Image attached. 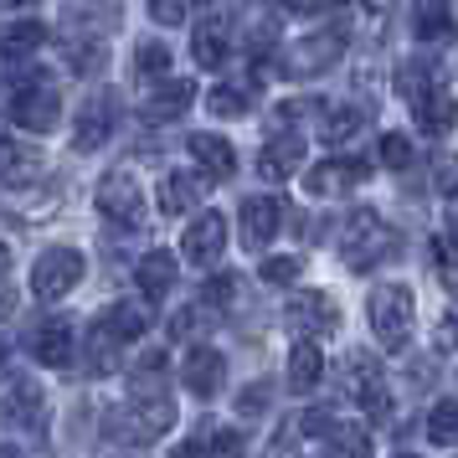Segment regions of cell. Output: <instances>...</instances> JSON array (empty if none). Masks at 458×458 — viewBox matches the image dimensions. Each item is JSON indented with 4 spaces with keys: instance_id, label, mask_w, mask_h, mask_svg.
<instances>
[{
    "instance_id": "36",
    "label": "cell",
    "mask_w": 458,
    "mask_h": 458,
    "mask_svg": "<svg viewBox=\"0 0 458 458\" xmlns=\"http://www.w3.org/2000/svg\"><path fill=\"white\" fill-rule=\"evenodd\" d=\"M67 67L98 72V67H104V42H67Z\"/></svg>"
},
{
    "instance_id": "6",
    "label": "cell",
    "mask_w": 458,
    "mask_h": 458,
    "mask_svg": "<svg viewBox=\"0 0 458 458\" xmlns=\"http://www.w3.org/2000/svg\"><path fill=\"white\" fill-rule=\"evenodd\" d=\"M345 386H351L355 407L371 417V422H386L392 417V392H386V371L376 366L371 355H345Z\"/></svg>"
},
{
    "instance_id": "47",
    "label": "cell",
    "mask_w": 458,
    "mask_h": 458,
    "mask_svg": "<svg viewBox=\"0 0 458 458\" xmlns=\"http://www.w3.org/2000/svg\"><path fill=\"white\" fill-rule=\"evenodd\" d=\"M5 5H11V11H21V5H37V0H5Z\"/></svg>"
},
{
    "instance_id": "4",
    "label": "cell",
    "mask_w": 458,
    "mask_h": 458,
    "mask_svg": "<svg viewBox=\"0 0 458 458\" xmlns=\"http://www.w3.org/2000/svg\"><path fill=\"white\" fill-rule=\"evenodd\" d=\"M371 330H376V345L381 351H407L412 340V293L402 284H381L371 289Z\"/></svg>"
},
{
    "instance_id": "27",
    "label": "cell",
    "mask_w": 458,
    "mask_h": 458,
    "mask_svg": "<svg viewBox=\"0 0 458 458\" xmlns=\"http://www.w3.org/2000/svg\"><path fill=\"white\" fill-rule=\"evenodd\" d=\"M42 42H47V26L42 21H11V26H5V63L16 67L21 57L42 52Z\"/></svg>"
},
{
    "instance_id": "28",
    "label": "cell",
    "mask_w": 458,
    "mask_h": 458,
    "mask_svg": "<svg viewBox=\"0 0 458 458\" xmlns=\"http://www.w3.org/2000/svg\"><path fill=\"white\" fill-rule=\"evenodd\" d=\"M325 454L330 458H366L371 454V433L360 422H340L330 437H325Z\"/></svg>"
},
{
    "instance_id": "18",
    "label": "cell",
    "mask_w": 458,
    "mask_h": 458,
    "mask_svg": "<svg viewBox=\"0 0 458 458\" xmlns=\"http://www.w3.org/2000/svg\"><path fill=\"white\" fill-rule=\"evenodd\" d=\"M191 104H196V83H191V78H165V83L145 98V119L149 124H170V119H181Z\"/></svg>"
},
{
    "instance_id": "21",
    "label": "cell",
    "mask_w": 458,
    "mask_h": 458,
    "mask_svg": "<svg viewBox=\"0 0 458 458\" xmlns=\"http://www.w3.org/2000/svg\"><path fill=\"white\" fill-rule=\"evenodd\" d=\"M319 381H325V351H319L314 340H299L289 351V392L304 396V392H314Z\"/></svg>"
},
{
    "instance_id": "48",
    "label": "cell",
    "mask_w": 458,
    "mask_h": 458,
    "mask_svg": "<svg viewBox=\"0 0 458 458\" xmlns=\"http://www.w3.org/2000/svg\"><path fill=\"white\" fill-rule=\"evenodd\" d=\"M314 5H345V0H314Z\"/></svg>"
},
{
    "instance_id": "43",
    "label": "cell",
    "mask_w": 458,
    "mask_h": 458,
    "mask_svg": "<svg viewBox=\"0 0 458 458\" xmlns=\"http://www.w3.org/2000/svg\"><path fill=\"white\" fill-rule=\"evenodd\" d=\"M433 258H437V268H458V242L443 232V237H433Z\"/></svg>"
},
{
    "instance_id": "32",
    "label": "cell",
    "mask_w": 458,
    "mask_h": 458,
    "mask_svg": "<svg viewBox=\"0 0 458 458\" xmlns=\"http://www.w3.org/2000/svg\"><path fill=\"white\" fill-rule=\"evenodd\" d=\"M207 108L216 114V119H242V114L252 108V93H248V88L222 83V88H211V93H207Z\"/></svg>"
},
{
    "instance_id": "8",
    "label": "cell",
    "mask_w": 458,
    "mask_h": 458,
    "mask_svg": "<svg viewBox=\"0 0 458 458\" xmlns=\"http://www.w3.org/2000/svg\"><path fill=\"white\" fill-rule=\"evenodd\" d=\"M340 52H345V37L340 31H310V37L293 42L284 67H289V78H314V72H325L330 63H340Z\"/></svg>"
},
{
    "instance_id": "31",
    "label": "cell",
    "mask_w": 458,
    "mask_h": 458,
    "mask_svg": "<svg viewBox=\"0 0 458 458\" xmlns=\"http://www.w3.org/2000/svg\"><path fill=\"white\" fill-rule=\"evenodd\" d=\"M428 443H437V448H448V443H458V402H433V412H428Z\"/></svg>"
},
{
    "instance_id": "25",
    "label": "cell",
    "mask_w": 458,
    "mask_h": 458,
    "mask_svg": "<svg viewBox=\"0 0 458 458\" xmlns=\"http://www.w3.org/2000/svg\"><path fill=\"white\" fill-rule=\"evenodd\" d=\"M114 366H119V340H114L104 325H93L88 340H83V371L88 376H108Z\"/></svg>"
},
{
    "instance_id": "33",
    "label": "cell",
    "mask_w": 458,
    "mask_h": 458,
    "mask_svg": "<svg viewBox=\"0 0 458 458\" xmlns=\"http://www.w3.org/2000/svg\"><path fill=\"white\" fill-rule=\"evenodd\" d=\"M433 78H428V67H422V63H407V67H402V72H396V93H402V98H407V104H422V98H428V93H433Z\"/></svg>"
},
{
    "instance_id": "12",
    "label": "cell",
    "mask_w": 458,
    "mask_h": 458,
    "mask_svg": "<svg viewBox=\"0 0 458 458\" xmlns=\"http://www.w3.org/2000/svg\"><path fill=\"white\" fill-rule=\"evenodd\" d=\"M181 381H186V392L196 402H211V396L222 392V381H227V360L222 351H211V345H196L186 355V366H181Z\"/></svg>"
},
{
    "instance_id": "9",
    "label": "cell",
    "mask_w": 458,
    "mask_h": 458,
    "mask_svg": "<svg viewBox=\"0 0 458 458\" xmlns=\"http://www.w3.org/2000/svg\"><path fill=\"white\" fill-rule=\"evenodd\" d=\"M222 248H227V216L222 211H201L186 227V237H181V252H186V263H196V268H211L222 258Z\"/></svg>"
},
{
    "instance_id": "19",
    "label": "cell",
    "mask_w": 458,
    "mask_h": 458,
    "mask_svg": "<svg viewBox=\"0 0 458 458\" xmlns=\"http://www.w3.org/2000/svg\"><path fill=\"white\" fill-rule=\"evenodd\" d=\"M191 160L201 165L207 181H232V170H237V149L222 140V134H191Z\"/></svg>"
},
{
    "instance_id": "10",
    "label": "cell",
    "mask_w": 458,
    "mask_h": 458,
    "mask_svg": "<svg viewBox=\"0 0 458 458\" xmlns=\"http://www.w3.org/2000/svg\"><path fill=\"white\" fill-rule=\"evenodd\" d=\"M47 392L26 371H5V422L11 428H42Z\"/></svg>"
},
{
    "instance_id": "22",
    "label": "cell",
    "mask_w": 458,
    "mask_h": 458,
    "mask_svg": "<svg viewBox=\"0 0 458 458\" xmlns=\"http://www.w3.org/2000/svg\"><path fill=\"white\" fill-rule=\"evenodd\" d=\"M155 201H160L165 216L191 211L196 201H201V175H191V170H170L165 181H160V191H155Z\"/></svg>"
},
{
    "instance_id": "2",
    "label": "cell",
    "mask_w": 458,
    "mask_h": 458,
    "mask_svg": "<svg viewBox=\"0 0 458 458\" xmlns=\"http://www.w3.org/2000/svg\"><path fill=\"white\" fill-rule=\"evenodd\" d=\"M392 252H396V237H392V227H386L376 211H355L351 222H345V237H340V258H345V268L371 273L376 263H386Z\"/></svg>"
},
{
    "instance_id": "46",
    "label": "cell",
    "mask_w": 458,
    "mask_h": 458,
    "mask_svg": "<svg viewBox=\"0 0 458 458\" xmlns=\"http://www.w3.org/2000/svg\"><path fill=\"white\" fill-rule=\"evenodd\" d=\"M268 5H278V11H314V0H268Z\"/></svg>"
},
{
    "instance_id": "49",
    "label": "cell",
    "mask_w": 458,
    "mask_h": 458,
    "mask_svg": "<svg viewBox=\"0 0 458 458\" xmlns=\"http://www.w3.org/2000/svg\"><path fill=\"white\" fill-rule=\"evenodd\" d=\"M407 458H417V454H407Z\"/></svg>"
},
{
    "instance_id": "37",
    "label": "cell",
    "mask_w": 458,
    "mask_h": 458,
    "mask_svg": "<svg viewBox=\"0 0 458 458\" xmlns=\"http://www.w3.org/2000/svg\"><path fill=\"white\" fill-rule=\"evenodd\" d=\"M381 165L407 170L412 165V140H407V134H381Z\"/></svg>"
},
{
    "instance_id": "16",
    "label": "cell",
    "mask_w": 458,
    "mask_h": 458,
    "mask_svg": "<svg viewBox=\"0 0 458 458\" xmlns=\"http://www.w3.org/2000/svg\"><path fill=\"white\" fill-rule=\"evenodd\" d=\"M108 134H114V93H98L93 104L78 114V129H72V149H83V155H93V149L108 145Z\"/></svg>"
},
{
    "instance_id": "42",
    "label": "cell",
    "mask_w": 458,
    "mask_h": 458,
    "mask_svg": "<svg viewBox=\"0 0 458 458\" xmlns=\"http://www.w3.org/2000/svg\"><path fill=\"white\" fill-rule=\"evenodd\" d=\"M437 191H443L448 201H458V155L437 160Z\"/></svg>"
},
{
    "instance_id": "29",
    "label": "cell",
    "mask_w": 458,
    "mask_h": 458,
    "mask_svg": "<svg viewBox=\"0 0 458 458\" xmlns=\"http://www.w3.org/2000/svg\"><path fill=\"white\" fill-rule=\"evenodd\" d=\"M191 57L207 67V72H216V67L227 63V31H222V26H201V31L191 37Z\"/></svg>"
},
{
    "instance_id": "45",
    "label": "cell",
    "mask_w": 458,
    "mask_h": 458,
    "mask_svg": "<svg viewBox=\"0 0 458 458\" xmlns=\"http://www.w3.org/2000/svg\"><path fill=\"white\" fill-rule=\"evenodd\" d=\"M170 458H207V448H201V443H181Z\"/></svg>"
},
{
    "instance_id": "24",
    "label": "cell",
    "mask_w": 458,
    "mask_h": 458,
    "mask_svg": "<svg viewBox=\"0 0 458 458\" xmlns=\"http://www.w3.org/2000/svg\"><path fill=\"white\" fill-rule=\"evenodd\" d=\"M412 31L422 37V42L448 37V31H454V11H448V0H412Z\"/></svg>"
},
{
    "instance_id": "1",
    "label": "cell",
    "mask_w": 458,
    "mask_h": 458,
    "mask_svg": "<svg viewBox=\"0 0 458 458\" xmlns=\"http://www.w3.org/2000/svg\"><path fill=\"white\" fill-rule=\"evenodd\" d=\"M11 124L26 129V134H52L57 119H63V98H57V88L47 83L42 72H31V78H11Z\"/></svg>"
},
{
    "instance_id": "39",
    "label": "cell",
    "mask_w": 458,
    "mask_h": 458,
    "mask_svg": "<svg viewBox=\"0 0 458 458\" xmlns=\"http://www.w3.org/2000/svg\"><path fill=\"white\" fill-rule=\"evenodd\" d=\"M299 273H304V263H299V258H268V263L258 268V278H263V284H293Z\"/></svg>"
},
{
    "instance_id": "13",
    "label": "cell",
    "mask_w": 458,
    "mask_h": 458,
    "mask_svg": "<svg viewBox=\"0 0 458 458\" xmlns=\"http://www.w3.org/2000/svg\"><path fill=\"white\" fill-rule=\"evenodd\" d=\"M284 314H289L293 330H310V335L314 330H325V335L340 330V310H335V299H325L319 289H299L289 299V310H284Z\"/></svg>"
},
{
    "instance_id": "11",
    "label": "cell",
    "mask_w": 458,
    "mask_h": 458,
    "mask_svg": "<svg viewBox=\"0 0 458 458\" xmlns=\"http://www.w3.org/2000/svg\"><path fill=\"white\" fill-rule=\"evenodd\" d=\"M31 355L42 360L47 371H67L72 366V355H78V335H72V325L67 319H42L37 330H31Z\"/></svg>"
},
{
    "instance_id": "5",
    "label": "cell",
    "mask_w": 458,
    "mask_h": 458,
    "mask_svg": "<svg viewBox=\"0 0 458 458\" xmlns=\"http://www.w3.org/2000/svg\"><path fill=\"white\" fill-rule=\"evenodd\" d=\"M83 273H88V263L78 248H47L31 263V293L47 299V304H57V299H67V293L83 284Z\"/></svg>"
},
{
    "instance_id": "23",
    "label": "cell",
    "mask_w": 458,
    "mask_h": 458,
    "mask_svg": "<svg viewBox=\"0 0 458 458\" xmlns=\"http://www.w3.org/2000/svg\"><path fill=\"white\" fill-rule=\"evenodd\" d=\"M417 124H422V134H433V140H443L448 129L458 124V104L448 88H433L422 104H417Z\"/></svg>"
},
{
    "instance_id": "7",
    "label": "cell",
    "mask_w": 458,
    "mask_h": 458,
    "mask_svg": "<svg viewBox=\"0 0 458 458\" xmlns=\"http://www.w3.org/2000/svg\"><path fill=\"white\" fill-rule=\"evenodd\" d=\"M98 211L108 222H124V227H140L145 222V196H140V181L129 170H108L98 181Z\"/></svg>"
},
{
    "instance_id": "15",
    "label": "cell",
    "mask_w": 458,
    "mask_h": 458,
    "mask_svg": "<svg viewBox=\"0 0 458 458\" xmlns=\"http://www.w3.org/2000/svg\"><path fill=\"white\" fill-rule=\"evenodd\" d=\"M278 222H284V207H278L273 196H248L242 211H237V227H242V242H248V248H268Z\"/></svg>"
},
{
    "instance_id": "17",
    "label": "cell",
    "mask_w": 458,
    "mask_h": 458,
    "mask_svg": "<svg viewBox=\"0 0 458 458\" xmlns=\"http://www.w3.org/2000/svg\"><path fill=\"white\" fill-rule=\"evenodd\" d=\"M299 160H304V140L299 134H273L268 145L258 149V175L263 181H289L293 170H299Z\"/></svg>"
},
{
    "instance_id": "26",
    "label": "cell",
    "mask_w": 458,
    "mask_h": 458,
    "mask_svg": "<svg viewBox=\"0 0 458 458\" xmlns=\"http://www.w3.org/2000/svg\"><path fill=\"white\" fill-rule=\"evenodd\" d=\"M98 325H104L119 345H129V340H140V335L149 330V319H145V310H140V304H114V310L98 314Z\"/></svg>"
},
{
    "instance_id": "30",
    "label": "cell",
    "mask_w": 458,
    "mask_h": 458,
    "mask_svg": "<svg viewBox=\"0 0 458 458\" xmlns=\"http://www.w3.org/2000/svg\"><path fill=\"white\" fill-rule=\"evenodd\" d=\"M360 124H366V114H360L355 104H340V108H330V114L319 119V134H325V145H345Z\"/></svg>"
},
{
    "instance_id": "14",
    "label": "cell",
    "mask_w": 458,
    "mask_h": 458,
    "mask_svg": "<svg viewBox=\"0 0 458 458\" xmlns=\"http://www.w3.org/2000/svg\"><path fill=\"white\" fill-rule=\"evenodd\" d=\"M366 175H371V160H325L304 175V191L310 196H340V191L360 186Z\"/></svg>"
},
{
    "instance_id": "41",
    "label": "cell",
    "mask_w": 458,
    "mask_h": 458,
    "mask_svg": "<svg viewBox=\"0 0 458 458\" xmlns=\"http://www.w3.org/2000/svg\"><path fill=\"white\" fill-rule=\"evenodd\" d=\"M207 458H242V437L232 433V428H222V433H211Z\"/></svg>"
},
{
    "instance_id": "20",
    "label": "cell",
    "mask_w": 458,
    "mask_h": 458,
    "mask_svg": "<svg viewBox=\"0 0 458 458\" xmlns=\"http://www.w3.org/2000/svg\"><path fill=\"white\" fill-rule=\"evenodd\" d=\"M175 258H170L165 248H155V252H145L140 263H134V284H140V293L145 299H165L170 289H175Z\"/></svg>"
},
{
    "instance_id": "44",
    "label": "cell",
    "mask_w": 458,
    "mask_h": 458,
    "mask_svg": "<svg viewBox=\"0 0 458 458\" xmlns=\"http://www.w3.org/2000/svg\"><path fill=\"white\" fill-rule=\"evenodd\" d=\"M443 345H458V310L443 314Z\"/></svg>"
},
{
    "instance_id": "38",
    "label": "cell",
    "mask_w": 458,
    "mask_h": 458,
    "mask_svg": "<svg viewBox=\"0 0 458 458\" xmlns=\"http://www.w3.org/2000/svg\"><path fill=\"white\" fill-rule=\"evenodd\" d=\"M31 165L42 170V160H31V155H26L16 140H11V145H5V181H11V186H21L26 175H31Z\"/></svg>"
},
{
    "instance_id": "3",
    "label": "cell",
    "mask_w": 458,
    "mask_h": 458,
    "mask_svg": "<svg viewBox=\"0 0 458 458\" xmlns=\"http://www.w3.org/2000/svg\"><path fill=\"white\" fill-rule=\"evenodd\" d=\"M170 422H175L170 396H129V407H114V417H108V437L140 448V443H155Z\"/></svg>"
},
{
    "instance_id": "35",
    "label": "cell",
    "mask_w": 458,
    "mask_h": 458,
    "mask_svg": "<svg viewBox=\"0 0 458 458\" xmlns=\"http://www.w3.org/2000/svg\"><path fill=\"white\" fill-rule=\"evenodd\" d=\"M196 5H201V0H149V16L160 26H181V21H191Z\"/></svg>"
},
{
    "instance_id": "40",
    "label": "cell",
    "mask_w": 458,
    "mask_h": 458,
    "mask_svg": "<svg viewBox=\"0 0 458 458\" xmlns=\"http://www.w3.org/2000/svg\"><path fill=\"white\" fill-rule=\"evenodd\" d=\"M232 289H237V278L232 273H216V278L201 284V304H216L222 310V304H232Z\"/></svg>"
},
{
    "instance_id": "34",
    "label": "cell",
    "mask_w": 458,
    "mask_h": 458,
    "mask_svg": "<svg viewBox=\"0 0 458 458\" xmlns=\"http://www.w3.org/2000/svg\"><path fill=\"white\" fill-rule=\"evenodd\" d=\"M134 67H140V78H160V83H165L170 78V47L165 42H140Z\"/></svg>"
}]
</instances>
